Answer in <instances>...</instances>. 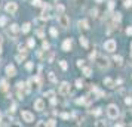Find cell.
I'll use <instances>...</instances> for the list:
<instances>
[{
	"instance_id": "6",
	"label": "cell",
	"mask_w": 132,
	"mask_h": 127,
	"mask_svg": "<svg viewBox=\"0 0 132 127\" xmlns=\"http://www.w3.org/2000/svg\"><path fill=\"white\" fill-rule=\"evenodd\" d=\"M49 9H51V6L49 5H45L43 6V12L40 13V19H43V21H46V19H49Z\"/></svg>"
},
{
	"instance_id": "23",
	"label": "cell",
	"mask_w": 132,
	"mask_h": 127,
	"mask_svg": "<svg viewBox=\"0 0 132 127\" xmlns=\"http://www.w3.org/2000/svg\"><path fill=\"white\" fill-rule=\"evenodd\" d=\"M83 74H85L86 77H91V76H92V69H91V68H83Z\"/></svg>"
},
{
	"instance_id": "29",
	"label": "cell",
	"mask_w": 132,
	"mask_h": 127,
	"mask_svg": "<svg viewBox=\"0 0 132 127\" xmlns=\"http://www.w3.org/2000/svg\"><path fill=\"white\" fill-rule=\"evenodd\" d=\"M18 49H20V52H21V53H25V55H27V47H25V46L20 44V46H18Z\"/></svg>"
},
{
	"instance_id": "22",
	"label": "cell",
	"mask_w": 132,
	"mask_h": 127,
	"mask_svg": "<svg viewBox=\"0 0 132 127\" xmlns=\"http://www.w3.org/2000/svg\"><path fill=\"white\" fill-rule=\"evenodd\" d=\"M45 98H49V99L55 98V92H53V90H49V92H46V93H45Z\"/></svg>"
},
{
	"instance_id": "27",
	"label": "cell",
	"mask_w": 132,
	"mask_h": 127,
	"mask_svg": "<svg viewBox=\"0 0 132 127\" xmlns=\"http://www.w3.org/2000/svg\"><path fill=\"white\" fill-rule=\"evenodd\" d=\"M27 44H28V47H34V46H36V40H34V39H28Z\"/></svg>"
},
{
	"instance_id": "51",
	"label": "cell",
	"mask_w": 132,
	"mask_h": 127,
	"mask_svg": "<svg viewBox=\"0 0 132 127\" xmlns=\"http://www.w3.org/2000/svg\"><path fill=\"white\" fill-rule=\"evenodd\" d=\"M97 2H98V3H100V2H102V0H97Z\"/></svg>"
},
{
	"instance_id": "13",
	"label": "cell",
	"mask_w": 132,
	"mask_h": 127,
	"mask_svg": "<svg viewBox=\"0 0 132 127\" xmlns=\"http://www.w3.org/2000/svg\"><path fill=\"white\" fill-rule=\"evenodd\" d=\"M82 30H89V22L86 21V19H82V21H79V24H77Z\"/></svg>"
},
{
	"instance_id": "47",
	"label": "cell",
	"mask_w": 132,
	"mask_h": 127,
	"mask_svg": "<svg viewBox=\"0 0 132 127\" xmlns=\"http://www.w3.org/2000/svg\"><path fill=\"white\" fill-rule=\"evenodd\" d=\"M45 124H46L45 121H39V123H37V126H45Z\"/></svg>"
},
{
	"instance_id": "25",
	"label": "cell",
	"mask_w": 132,
	"mask_h": 127,
	"mask_svg": "<svg viewBox=\"0 0 132 127\" xmlns=\"http://www.w3.org/2000/svg\"><path fill=\"white\" fill-rule=\"evenodd\" d=\"M76 103H77V105H85V103H86V96H83V98L77 99V101H76Z\"/></svg>"
},
{
	"instance_id": "28",
	"label": "cell",
	"mask_w": 132,
	"mask_h": 127,
	"mask_svg": "<svg viewBox=\"0 0 132 127\" xmlns=\"http://www.w3.org/2000/svg\"><path fill=\"white\" fill-rule=\"evenodd\" d=\"M46 126H51V127H53V126H56V121H55L53 118H51V120H48V121H46Z\"/></svg>"
},
{
	"instance_id": "26",
	"label": "cell",
	"mask_w": 132,
	"mask_h": 127,
	"mask_svg": "<svg viewBox=\"0 0 132 127\" xmlns=\"http://www.w3.org/2000/svg\"><path fill=\"white\" fill-rule=\"evenodd\" d=\"M6 22H8L6 16H0V27H5V25H6Z\"/></svg>"
},
{
	"instance_id": "48",
	"label": "cell",
	"mask_w": 132,
	"mask_h": 127,
	"mask_svg": "<svg viewBox=\"0 0 132 127\" xmlns=\"http://www.w3.org/2000/svg\"><path fill=\"white\" fill-rule=\"evenodd\" d=\"M2 121H3V118H2V114H0V126H2Z\"/></svg>"
},
{
	"instance_id": "52",
	"label": "cell",
	"mask_w": 132,
	"mask_h": 127,
	"mask_svg": "<svg viewBox=\"0 0 132 127\" xmlns=\"http://www.w3.org/2000/svg\"><path fill=\"white\" fill-rule=\"evenodd\" d=\"M131 47H132V43H131Z\"/></svg>"
},
{
	"instance_id": "17",
	"label": "cell",
	"mask_w": 132,
	"mask_h": 127,
	"mask_svg": "<svg viewBox=\"0 0 132 127\" xmlns=\"http://www.w3.org/2000/svg\"><path fill=\"white\" fill-rule=\"evenodd\" d=\"M113 21H114V24H119V22L122 21V13H120V12L114 13V16H113Z\"/></svg>"
},
{
	"instance_id": "44",
	"label": "cell",
	"mask_w": 132,
	"mask_h": 127,
	"mask_svg": "<svg viewBox=\"0 0 132 127\" xmlns=\"http://www.w3.org/2000/svg\"><path fill=\"white\" fill-rule=\"evenodd\" d=\"M91 13H92V16H97V13H98V10H97V9H93V10H91Z\"/></svg>"
},
{
	"instance_id": "34",
	"label": "cell",
	"mask_w": 132,
	"mask_h": 127,
	"mask_svg": "<svg viewBox=\"0 0 132 127\" xmlns=\"http://www.w3.org/2000/svg\"><path fill=\"white\" fill-rule=\"evenodd\" d=\"M60 65H61V68H62L64 71L67 69V61H61V62H60Z\"/></svg>"
},
{
	"instance_id": "50",
	"label": "cell",
	"mask_w": 132,
	"mask_h": 127,
	"mask_svg": "<svg viewBox=\"0 0 132 127\" xmlns=\"http://www.w3.org/2000/svg\"><path fill=\"white\" fill-rule=\"evenodd\" d=\"M0 53H2V44H0Z\"/></svg>"
},
{
	"instance_id": "38",
	"label": "cell",
	"mask_w": 132,
	"mask_h": 127,
	"mask_svg": "<svg viewBox=\"0 0 132 127\" xmlns=\"http://www.w3.org/2000/svg\"><path fill=\"white\" fill-rule=\"evenodd\" d=\"M113 8H114V2H113V0H110V2H108V9L113 10Z\"/></svg>"
},
{
	"instance_id": "1",
	"label": "cell",
	"mask_w": 132,
	"mask_h": 127,
	"mask_svg": "<svg viewBox=\"0 0 132 127\" xmlns=\"http://www.w3.org/2000/svg\"><path fill=\"white\" fill-rule=\"evenodd\" d=\"M105 111H107V115H108L110 118H117V115H119V108H117V105H114V103L108 105Z\"/></svg>"
},
{
	"instance_id": "35",
	"label": "cell",
	"mask_w": 132,
	"mask_h": 127,
	"mask_svg": "<svg viewBox=\"0 0 132 127\" xmlns=\"http://www.w3.org/2000/svg\"><path fill=\"white\" fill-rule=\"evenodd\" d=\"M76 87L82 89V87H83V81H82V80H76Z\"/></svg>"
},
{
	"instance_id": "11",
	"label": "cell",
	"mask_w": 132,
	"mask_h": 127,
	"mask_svg": "<svg viewBox=\"0 0 132 127\" xmlns=\"http://www.w3.org/2000/svg\"><path fill=\"white\" fill-rule=\"evenodd\" d=\"M34 110H37V111H43V110H45V102H43V99H37V101L34 102Z\"/></svg>"
},
{
	"instance_id": "40",
	"label": "cell",
	"mask_w": 132,
	"mask_h": 127,
	"mask_svg": "<svg viewBox=\"0 0 132 127\" xmlns=\"http://www.w3.org/2000/svg\"><path fill=\"white\" fill-rule=\"evenodd\" d=\"M42 46H43V49H45V50H48V49H49V43H48V42H43V44H42Z\"/></svg>"
},
{
	"instance_id": "7",
	"label": "cell",
	"mask_w": 132,
	"mask_h": 127,
	"mask_svg": "<svg viewBox=\"0 0 132 127\" xmlns=\"http://www.w3.org/2000/svg\"><path fill=\"white\" fill-rule=\"evenodd\" d=\"M18 10V5L15 3V2H9L8 5H6V12L8 13H15Z\"/></svg>"
},
{
	"instance_id": "14",
	"label": "cell",
	"mask_w": 132,
	"mask_h": 127,
	"mask_svg": "<svg viewBox=\"0 0 132 127\" xmlns=\"http://www.w3.org/2000/svg\"><path fill=\"white\" fill-rule=\"evenodd\" d=\"M79 42H80V44H82L85 49H88V47H89V42H88V39H86V37H83V35L79 39Z\"/></svg>"
},
{
	"instance_id": "37",
	"label": "cell",
	"mask_w": 132,
	"mask_h": 127,
	"mask_svg": "<svg viewBox=\"0 0 132 127\" xmlns=\"http://www.w3.org/2000/svg\"><path fill=\"white\" fill-rule=\"evenodd\" d=\"M125 103H126V105H131V103H132V98H131V96H126Z\"/></svg>"
},
{
	"instance_id": "49",
	"label": "cell",
	"mask_w": 132,
	"mask_h": 127,
	"mask_svg": "<svg viewBox=\"0 0 132 127\" xmlns=\"http://www.w3.org/2000/svg\"><path fill=\"white\" fill-rule=\"evenodd\" d=\"M2 42H3V37H2V35H0V44H2Z\"/></svg>"
},
{
	"instance_id": "16",
	"label": "cell",
	"mask_w": 132,
	"mask_h": 127,
	"mask_svg": "<svg viewBox=\"0 0 132 127\" xmlns=\"http://www.w3.org/2000/svg\"><path fill=\"white\" fill-rule=\"evenodd\" d=\"M113 61L116 62V65H117V67H122V65H123V58H122V56H119V55L113 58Z\"/></svg>"
},
{
	"instance_id": "20",
	"label": "cell",
	"mask_w": 132,
	"mask_h": 127,
	"mask_svg": "<svg viewBox=\"0 0 132 127\" xmlns=\"http://www.w3.org/2000/svg\"><path fill=\"white\" fill-rule=\"evenodd\" d=\"M31 5H33V6H36V8H39V6H45L42 0H33V2H31Z\"/></svg>"
},
{
	"instance_id": "15",
	"label": "cell",
	"mask_w": 132,
	"mask_h": 127,
	"mask_svg": "<svg viewBox=\"0 0 132 127\" xmlns=\"http://www.w3.org/2000/svg\"><path fill=\"white\" fill-rule=\"evenodd\" d=\"M104 84L107 86V87H110V89H113V87H114V81H113L111 78H104Z\"/></svg>"
},
{
	"instance_id": "31",
	"label": "cell",
	"mask_w": 132,
	"mask_h": 127,
	"mask_svg": "<svg viewBox=\"0 0 132 127\" xmlns=\"http://www.w3.org/2000/svg\"><path fill=\"white\" fill-rule=\"evenodd\" d=\"M76 65H77L79 68H83V65H85V61H83V59H77V62H76Z\"/></svg>"
},
{
	"instance_id": "32",
	"label": "cell",
	"mask_w": 132,
	"mask_h": 127,
	"mask_svg": "<svg viewBox=\"0 0 132 127\" xmlns=\"http://www.w3.org/2000/svg\"><path fill=\"white\" fill-rule=\"evenodd\" d=\"M123 6H125V8H131V6H132V0H125Z\"/></svg>"
},
{
	"instance_id": "45",
	"label": "cell",
	"mask_w": 132,
	"mask_h": 127,
	"mask_svg": "<svg viewBox=\"0 0 132 127\" xmlns=\"http://www.w3.org/2000/svg\"><path fill=\"white\" fill-rule=\"evenodd\" d=\"M37 35H39V37H43V31L39 30V31H37Z\"/></svg>"
},
{
	"instance_id": "21",
	"label": "cell",
	"mask_w": 132,
	"mask_h": 127,
	"mask_svg": "<svg viewBox=\"0 0 132 127\" xmlns=\"http://www.w3.org/2000/svg\"><path fill=\"white\" fill-rule=\"evenodd\" d=\"M64 10H65V8H64V5H56V12H58V15H61V13H64Z\"/></svg>"
},
{
	"instance_id": "36",
	"label": "cell",
	"mask_w": 132,
	"mask_h": 127,
	"mask_svg": "<svg viewBox=\"0 0 132 127\" xmlns=\"http://www.w3.org/2000/svg\"><path fill=\"white\" fill-rule=\"evenodd\" d=\"M25 68H27L28 71H31V69H33V62H27V64H25Z\"/></svg>"
},
{
	"instance_id": "2",
	"label": "cell",
	"mask_w": 132,
	"mask_h": 127,
	"mask_svg": "<svg viewBox=\"0 0 132 127\" xmlns=\"http://www.w3.org/2000/svg\"><path fill=\"white\" fill-rule=\"evenodd\" d=\"M58 24H60L62 28H68V27H70V18H68L67 15L61 13V15L58 16Z\"/></svg>"
},
{
	"instance_id": "43",
	"label": "cell",
	"mask_w": 132,
	"mask_h": 127,
	"mask_svg": "<svg viewBox=\"0 0 132 127\" xmlns=\"http://www.w3.org/2000/svg\"><path fill=\"white\" fill-rule=\"evenodd\" d=\"M89 58H91V59H93V58H97V52H95V50H93V52L91 53V56H89Z\"/></svg>"
},
{
	"instance_id": "39",
	"label": "cell",
	"mask_w": 132,
	"mask_h": 127,
	"mask_svg": "<svg viewBox=\"0 0 132 127\" xmlns=\"http://www.w3.org/2000/svg\"><path fill=\"white\" fill-rule=\"evenodd\" d=\"M92 114H95V115H100V114H101V108H95V111H92Z\"/></svg>"
},
{
	"instance_id": "41",
	"label": "cell",
	"mask_w": 132,
	"mask_h": 127,
	"mask_svg": "<svg viewBox=\"0 0 132 127\" xmlns=\"http://www.w3.org/2000/svg\"><path fill=\"white\" fill-rule=\"evenodd\" d=\"M126 34H128V35H132V27H128V28H126Z\"/></svg>"
},
{
	"instance_id": "10",
	"label": "cell",
	"mask_w": 132,
	"mask_h": 127,
	"mask_svg": "<svg viewBox=\"0 0 132 127\" xmlns=\"http://www.w3.org/2000/svg\"><path fill=\"white\" fill-rule=\"evenodd\" d=\"M8 33H9V35H12V37H16V34L20 33V27H18L16 24H12Z\"/></svg>"
},
{
	"instance_id": "42",
	"label": "cell",
	"mask_w": 132,
	"mask_h": 127,
	"mask_svg": "<svg viewBox=\"0 0 132 127\" xmlns=\"http://www.w3.org/2000/svg\"><path fill=\"white\" fill-rule=\"evenodd\" d=\"M61 117H62L64 120H68V118H70V115H68L67 112H64V114H61Z\"/></svg>"
},
{
	"instance_id": "30",
	"label": "cell",
	"mask_w": 132,
	"mask_h": 127,
	"mask_svg": "<svg viewBox=\"0 0 132 127\" xmlns=\"http://www.w3.org/2000/svg\"><path fill=\"white\" fill-rule=\"evenodd\" d=\"M49 80H51L52 83H56V77H55L53 72H49Z\"/></svg>"
},
{
	"instance_id": "4",
	"label": "cell",
	"mask_w": 132,
	"mask_h": 127,
	"mask_svg": "<svg viewBox=\"0 0 132 127\" xmlns=\"http://www.w3.org/2000/svg\"><path fill=\"white\" fill-rule=\"evenodd\" d=\"M104 49H105L107 52H114V50H116V42H114V40H107V42L104 43Z\"/></svg>"
},
{
	"instance_id": "33",
	"label": "cell",
	"mask_w": 132,
	"mask_h": 127,
	"mask_svg": "<svg viewBox=\"0 0 132 127\" xmlns=\"http://www.w3.org/2000/svg\"><path fill=\"white\" fill-rule=\"evenodd\" d=\"M51 35L52 37H56V35H58V31H56L55 28H51Z\"/></svg>"
},
{
	"instance_id": "12",
	"label": "cell",
	"mask_w": 132,
	"mask_h": 127,
	"mask_svg": "<svg viewBox=\"0 0 132 127\" xmlns=\"http://www.w3.org/2000/svg\"><path fill=\"white\" fill-rule=\"evenodd\" d=\"M71 44H73L71 39H65L64 43H62V50H64V52H68V50L71 49Z\"/></svg>"
},
{
	"instance_id": "46",
	"label": "cell",
	"mask_w": 132,
	"mask_h": 127,
	"mask_svg": "<svg viewBox=\"0 0 132 127\" xmlns=\"http://www.w3.org/2000/svg\"><path fill=\"white\" fill-rule=\"evenodd\" d=\"M95 126H105V123H102V121H97Z\"/></svg>"
},
{
	"instance_id": "3",
	"label": "cell",
	"mask_w": 132,
	"mask_h": 127,
	"mask_svg": "<svg viewBox=\"0 0 132 127\" xmlns=\"http://www.w3.org/2000/svg\"><path fill=\"white\" fill-rule=\"evenodd\" d=\"M70 93V84L67 81H62L61 86H60V95L61 96H67Z\"/></svg>"
},
{
	"instance_id": "8",
	"label": "cell",
	"mask_w": 132,
	"mask_h": 127,
	"mask_svg": "<svg viewBox=\"0 0 132 127\" xmlns=\"http://www.w3.org/2000/svg\"><path fill=\"white\" fill-rule=\"evenodd\" d=\"M97 64H98L100 68H107L108 67V59L104 58V56H98L97 58Z\"/></svg>"
},
{
	"instance_id": "9",
	"label": "cell",
	"mask_w": 132,
	"mask_h": 127,
	"mask_svg": "<svg viewBox=\"0 0 132 127\" xmlns=\"http://www.w3.org/2000/svg\"><path fill=\"white\" fill-rule=\"evenodd\" d=\"M5 71H6V76H8V77H15V76H16V68H15L13 65H8Z\"/></svg>"
},
{
	"instance_id": "18",
	"label": "cell",
	"mask_w": 132,
	"mask_h": 127,
	"mask_svg": "<svg viewBox=\"0 0 132 127\" xmlns=\"http://www.w3.org/2000/svg\"><path fill=\"white\" fill-rule=\"evenodd\" d=\"M8 89H9L8 81H6V80H2V86H0V90H2V92H6Z\"/></svg>"
},
{
	"instance_id": "19",
	"label": "cell",
	"mask_w": 132,
	"mask_h": 127,
	"mask_svg": "<svg viewBox=\"0 0 132 127\" xmlns=\"http://www.w3.org/2000/svg\"><path fill=\"white\" fill-rule=\"evenodd\" d=\"M30 27H31V24H30V22H25V24L22 25V28H21L22 33H28V31H30Z\"/></svg>"
},
{
	"instance_id": "24",
	"label": "cell",
	"mask_w": 132,
	"mask_h": 127,
	"mask_svg": "<svg viewBox=\"0 0 132 127\" xmlns=\"http://www.w3.org/2000/svg\"><path fill=\"white\" fill-rule=\"evenodd\" d=\"M25 56H27V55H25V53H21V55H18V56H16V61L22 64V61L25 59Z\"/></svg>"
},
{
	"instance_id": "5",
	"label": "cell",
	"mask_w": 132,
	"mask_h": 127,
	"mask_svg": "<svg viewBox=\"0 0 132 127\" xmlns=\"http://www.w3.org/2000/svg\"><path fill=\"white\" fill-rule=\"evenodd\" d=\"M21 117H22V120H24L25 123H33V121H34V115H33L30 111H22V112H21Z\"/></svg>"
}]
</instances>
